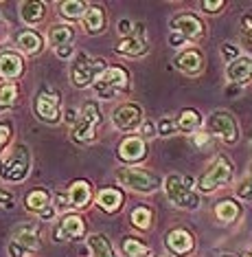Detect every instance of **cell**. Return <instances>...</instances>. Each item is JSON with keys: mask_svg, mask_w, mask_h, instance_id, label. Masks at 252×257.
I'll return each instance as SVG.
<instances>
[{"mask_svg": "<svg viewBox=\"0 0 252 257\" xmlns=\"http://www.w3.org/2000/svg\"><path fill=\"white\" fill-rule=\"evenodd\" d=\"M221 257H235V255H221Z\"/></svg>", "mask_w": 252, "mask_h": 257, "instance_id": "50", "label": "cell"}, {"mask_svg": "<svg viewBox=\"0 0 252 257\" xmlns=\"http://www.w3.org/2000/svg\"><path fill=\"white\" fill-rule=\"evenodd\" d=\"M84 233H86L84 218L77 213H66L62 215V220L53 229V237H55V242H75V239L84 237Z\"/></svg>", "mask_w": 252, "mask_h": 257, "instance_id": "10", "label": "cell"}, {"mask_svg": "<svg viewBox=\"0 0 252 257\" xmlns=\"http://www.w3.org/2000/svg\"><path fill=\"white\" fill-rule=\"evenodd\" d=\"M245 257H252V246H250L248 250H245Z\"/></svg>", "mask_w": 252, "mask_h": 257, "instance_id": "48", "label": "cell"}, {"mask_svg": "<svg viewBox=\"0 0 252 257\" xmlns=\"http://www.w3.org/2000/svg\"><path fill=\"white\" fill-rule=\"evenodd\" d=\"M232 176H235V165H232V163L228 161L224 154H221V156L215 159L213 165H210L206 172L197 178L195 185H197V189H200V191H204V194H210V191L230 185Z\"/></svg>", "mask_w": 252, "mask_h": 257, "instance_id": "5", "label": "cell"}, {"mask_svg": "<svg viewBox=\"0 0 252 257\" xmlns=\"http://www.w3.org/2000/svg\"><path fill=\"white\" fill-rule=\"evenodd\" d=\"M88 248H90L92 257H116L110 239L101 235V233H92V235L88 237Z\"/></svg>", "mask_w": 252, "mask_h": 257, "instance_id": "27", "label": "cell"}, {"mask_svg": "<svg viewBox=\"0 0 252 257\" xmlns=\"http://www.w3.org/2000/svg\"><path fill=\"white\" fill-rule=\"evenodd\" d=\"M130 220L136 229L147 231V229H151V222H154V211H151L149 207H145V204H138V207L132 209Z\"/></svg>", "mask_w": 252, "mask_h": 257, "instance_id": "32", "label": "cell"}, {"mask_svg": "<svg viewBox=\"0 0 252 257\" xmlns=\"http://www.w3.org/2000/svg\"><path fill=\"white\" fill-rule=\"evenodd\" d=\"M18 97H20V86H18L16 81H5V84H0V112L14 108L18 103Z\"/></svg>", "mask_w": 252, "mask_h": 257, "instance_id": "29", "label": "cell"}, {"mask_svg": "<svg viewBox=\"0 0 252 257\" xmlns=\"http://www.w3.org/2000/svg\"><path fill=\"white\" fill-rule=\"evenodd\" d=\"M20 16H22V22L29 27H35L44 20L46 16V5L44 3H35V0H29V3H22L20 7Z\"/></svg>", "mask_w": 252, "mask_h": 257, "instance_id": "23", "label": "cell"}, {"mask_svg": "<svg viewBox=\"0 0 252 257\" xmlns=\"http://www.w3.org/2000/svg\"><path fill=\"white\" fill-rule=\"evenodd\" d=\"M175 132H178V127H175V116H162V119L158 121V134H160V137H171Z\"/></svg>", "mask_w": 252, "mask_h": 257, "instance_id": "35", "label": "cell"}, {"mask_svg": "<svg viewBox=\"0 0 252 257\" xmlns=\"http://www.w3.org/2000/svg\"><path fill=\"white\" fill-rule=\"evenodd\" d=\"M173 64L178 71H182L184 75H191L193 77V75H200L204 71V55L197 49H184L175 55Z\"/></svg>", "mask_w": 252, "mask_h": 257, "instance_id": "13", "label": "cell"}, {"mask_svg": "<svg viewBox=\"0 0 252 257\" xmlns=\"http://www.w3.org/2000/svg\"><path fill=\"white\" fill-rule=\"evenodd\" d=\"M22 73H25V60H22V55L11 53V51L0 53V77L11 81V79H18Z\"/></svg>", "mask_w": 252, "mask_h": 257, "instance_id": "17", "label": "cell"}, {"mask_svg": "<svg viewBox=\"0 0 252 257\" xmlns=\"http://www.w3.org/2000/svg\"><path fill=\"white\" fill-rule=\"evenodd\" d=\"M237 196L241 198V200H252V174H248V176L241 180V185L237 187Z\"/></svg>", "mask_w": 252, "mask_h": 257, "instance_id": "36", "label": "cell"}, {"mask_svg": "<svg viewBox=\"0 0 252 257\" xmlns=\"http://www.w3.org/2000/svg\"><path fill=\"white\" fill-rule=\"evenodd\" d=\"M29 172H31V152L25 143H18L0 159V178L7 183H22Z\"/></svg>", "mask_w": 252, "mask_h": 257, "instance_id": "1", "label": "cell"}, {"mask_svg": "<svg viewBox=\"0 0 252 257\" xmlns=\"http://www.w3.org/2000/svg\"><path fill=\"white\" fill-rule=\"evenodd\" d=\"M221 55H224L226 62H232V60H237L239 57V49L235 44H230V42H224L221 44Z\"/></svg>", "mask_w": 252, "mask_h": 257, "instance_id": "38", "label": "cell"}, {"mask_svg": "<svg viewBox=\"0 0 252 257\" xmlns=\"http://www.w3.org/2000/svg\"><path fill=\"white\" fill-rule=\"evenodd\" d=\"M116 180L127 187L132 191H138V194H151L160 187V178L156 174H151L149 169L143 167H121L116 169Z\"/></svg>", "mask_w": 252, "mask_h": 257, "instance_id": "6", "label": "cell"}, {"mask_svg": "<svg viewBox=\"0 0 252 257\" xmlns=\"http://www.w3.org/2000/svg\"><path fill=\"white\" fill-rule=\"evenodd\" d=\"M112 121L121 132H132L143 123V110H140L138 103H121L114 110Z\"/></svg>", "mask_w": 252, "mask_h": 257, "instance_id": "12", "label": "cell"}, {"mask_svg": "<svg viewBox=\"0 0 252 257\" xmlns=\"http://www.w3.org/2000/svg\"><path fill=\"white\" fill-rule=\"evenodd\" d=\"M73 53H75L73 46H62V49H55V55L62 57V60H68V57L73 55Z\"/></svg>", "mask_w": 252, "mask_h": 257, "instance_id": "46", "label": "cell"}, {"mask_svg": "<svg viewBox=\"0 0 252 257\" xmlns=\"http://www.w3.org/2000/svg\"><path fill=\"white\" fill-rule=\"evenodd\" d=\"M241 36H243L245 49L252 53V14H243L241 16Z\"/></svg>", "mask_w": 252, "mask_h": 257, "instance_id": "34", "label": "cell"}, {"mask_svg": "<svg viewBox=\"0 0 252 257\" xmlns=\"http://www.w3.org/2000/svg\"><path fill=\"white\" fill-rule=\"evenodd\" d=\"M92 90L99 99H114L123 95V92L130 90V73L121 66H110L101 73L95 84H92Z\"/></svg>", "mask_w": 252, "mask_h": 257, "instance_id": "4", "label": "cell"}, {"mask_svg": "<svg viewBox=\"0 0 252 257\" xmlns=\"http://www.w3.org/2000/svg\"><path fill=\"white\" fill-rule=\"evenodd\" d=\"M208 130L224 141L226 145H235L239 141V123L226 110H215L208 119Z\"/></svg>", "mask_w": 252, "mask_h": 257, "instance_id": "9", "label": "cell"}, {"mask_svg": "<svg viewBox=\"0 0 252 257\" xmlns=\"http://www.w3.org/2000/svg\"><path fill=\"white\" fill-rule=\"evenodd\" d=\"M158 257H171V255H158Z\"/></svg>", "mask_w": 252, "mask_h": 257, "instance_id": "49", "label": "cell"}, {"mask_svg": "<svg viewBox=\"0 0 252 257\" xmlns=\"http://www.w3.org/2000/svg\"><path fill=\"white\" fill-rule=\"evenodd\" d=\"M132 36H134V38H138V40H145V36H147V29H145L143 22H136V25H134Z\"/></svg>", "mask_w": 252, "mask_h": 257, "instance_id": "45", "label": "cell"}, {"mask_svg": "<svg viewBox=\"0 0 252 257\" xmlns=\"http://www.w3.org/2000/svg\"><path fill=\"white\" fill-rule=\"evenodd\" d=\"M169 44L175 46V49H182V51H184V46L189 44V40L182 38L180 33H171V36H169Z\"/></svg>", "mask_w": 252, "mask_h": 257, "instance_id": "41", "label": "cell"}, {"mask_svg": "<svg viewBox=\"0 0 252 257\" xmlns=\"http://www.w3.org/2000/svg\"><path fill=\"white\" fill-rule=\"evenodd\" d=\"M60 106H62L60 92H53L51 88L40 90L33 99L35 116H38L40 121H44V123H60V119H62Z\"/></svg>", "mask_w": 252, "mask_h": 257, "instance_id": "8", "label": "cell"}, {"mask_svg": "<svg viewBox=\"0 0 252 257\" xmlns=\"http://www.w3.org/2000/svg\"><path fill=\"white\" fill-rule=\"evenodd\" d=\"M224 7H226L224 0H215V3H213V0H202V3H200V9L206 11V14H219Z\"/></svg>", "mask_w": 252, "mask_h": 257, "instance_id": "37", "label": "cell"}, {"mask_svg": "<svg viewBox=\"0 0 252 257\" xmlns=\"http://www.w3.org/2000/svg\"><path fill=\"white\" fill-rule=\"evenodd\" d=\"M95 137H97V125H90V123H86V121H81V119L73 125V130H70V139H73L75 143H79V145H86V143L95 141Z\"/></svg>", "mask_w": 252, "mask_h": 257, "instance_id": "30", "label": "cell"}, {"mask_svg": "<svg viewBox=\"0 0 252 257\" xmlns=\"http://www.w3.org/2000/svg\"><path fill=\"white\" fill-rule=\"evenodd\" d=\"M191 143H193V148L204 150V148H206V145L210 143V134H206V132H197V134H193V137H191Z\"/></svg>", "mask_w": 252, "mask_h": 257, "instance_id": "39", "label": "cell"}, {"mask_svg": "<svg viewBox=\"0 0 252 257\" xmlns=\"http://www.w3.org/2000/svg\"><path fill=\"white\" fill-rule=\"evenodd\" d=\"M140 134H143V139L156 137V125L151 123V121H143V123H140Z\"/></svg>", "mask_w": 252, "mask_h": 257, "instance_id": "42", "label": "cell"}, {"mask_svg": "<svg viewBox=\"0 0 252 257\" xmlns=\"http://www.w3.org/2000/svg\"><path fill=\"white\" fill-rule=\"evenodd\" d=\"M75 40V29L68 25H55L49 29V42L53 49H62V46H70Z\"/></svg>", "mask_w": 252, "mask_h": 257, "instance_id": "26", "label": "cell"}, {"mask_svg": "<svg viewBox=\"0 0 252 257\" xmlns=\"http://www.w3.org/2000/svg\"><path fill=\"white\" fill-rule=\"evenodd\" d=\"M25 207L29 209L31 213H42V211H46V209L51 207V194L46 189H31L27 194V198H25Z\"/></svg>", "mask_w": 252, "mask_h": 257, "instance_id": "24", "label": "cell"}, {"mask_svg": "<svg viewBox=\"0 0 252 257\" xmlns=\"http://www.w3.org/2000/svg\"><path fill=\"white\" fill-rule=\"evenodd\" d=\"M66 121H68L70 125L77 123V121H79V112H77V110H75V108H68V110H66Z\"/></svg>", "mask_w": 252, "mask_h": 257, "instance_id": "47", "label": "cell"}, {"mask_svg": "<svg viewBox=\"0 0 252 257\" xmlns=\"http://www.w3.org/2000/svg\"><path fill=\"white\" fill-rule=\"evenodd\" d=\"M88 5L81 3V0H66V3H60V16L64 20H81L86 16Z\"/></svg>", "mask_w": 252, "mask_h": 257, "instance_id": "33", "label": "cell"}, {"mask_svg": "<svg viewBox=\"0 0 252 257\" xmlns=\"http://www.w3.org/2000/svg\"><path fill=\"white\" fill-rule=\"evenodd\" d=\"M123 204V191L116 187H103L97 194V207L105 213H116Z\"/></svg>", "mask_w": 252, "mask_h": 257, "instance_id": "20", "label": "cell"}, {"mask_svg": "<svg viewBox=\"0 0 252 257\" xmlns=\"http://www.w3.org/2000/svg\"><path fill=\"white\" fill-rule=\"evenodd\" d=\"M250 174H252V165H250Z\"/></svg>", "mask_w": 252, "mask_h": 257, "instance_id": "51", "label": "cell"}, {"mask_svg": "<svg viewBox=\"0 0 252 257\" xmlns=\"http://www.w3.org/2000/svg\"><path fill=\"white\" fill-rule=\"evenodd\" d=\"M226 79L230 81V84H248V81L252 79V60L250 57H241L239 55L237 60L228 62L226 66Z\"/></svg>", "mask_w": 252, "mask_h": 257, "instance_id": "16", "label": "cell"}, {"mask_svg": "<svg viewBox=\"0 0 252 257\" xmlns=\"http://www.w3.org/2000/svg\"><path fill=\"white\" fill-rule=\"evenodd\" d=\"M92 198V187L88 180H75L68 189V207L73 209H84L88 207Z\"/></svg>", "mask_w": 252, "mask_h": 257, "instance_id": "19", "label": "cell"}, {"mask_svg": "<svg viewBox=\"0 0 252 257\" xmlns=\"http://www.w3.org/2000/svg\"><path fill=\"white\" fill-rule=\"evenodd\" d=\"M171 29L173 33H180L182 38H186L191 42V40H200L204 38V22L197 18V16L193 14H178L171 18Z\"/></svg>", "mask_w": 252, "mask_h": 257, "instance_id": "11", "label": "cell"}, {"mask_svg": "<svg viewBox=\"0 0 252 257\" xmlns=\"http://www.w3.org/2000/svg\"><path fill=\"white\" fill-rule=\"evenodd\" d=\"M16 44H18V49H20L22 53L38 55V53H42V49H44V38L40 36L38 31H33V29H25V31L18 33Z\"/></svg>", "mask_w": 252, "mask_h": 257, "instance_id": "18", "label": "cell"}, {"mask_svg": "<svg viewBox=\"0 0 252 257\" xmlns=\"http://www.w3.org/2000/svg\"><path fill=\"white\" fill-rule=\"evenodd\" d=\"M191 185H193L191 178H180V176H175V174L167 176L165 191H167L169 200L180 209H197L200 207V196L191 189Z\"/></svg>", "mask_w": 252, "mask_h": 257, "instance_id": "7", "label": "cell"}, {"mask_svg": "<svg viewBox=\"0 0 252 257\" xmlns=\"http://www.w3.org/2000/svg\"><path fill=\"white\" fill-rule=\"evenodd\" d=\"M147 156V143L140 137H127L119 145V159L123 163H138Z\"/></svg>", "mask_w": 252, "mask_h": 257, "instance_id": "14", "label": "cell"}, {"mask_svg": "<svg viewBox=\"0 0 252 257\" xmlns=\"http://www.w3.org/2000/svg\"><path fill=\"white\" fill-rule=\"evenodd\" d=\"M0 207H7V209L14 207V196H11L9 191H3V189H0Z\"/></svg>", "mask_w": 252, "mask_h": 257, "instance_id": "44", "label": "cell"}, {"mask_svg": "<svg viewBox=\"0 0 252 257\" xmlns=\"http://www.w3.org/2000/svg\"><path fill=\"white\" fill-rule=\"evenodd\" d=\"M175 127H178L180 132H184V134L200 132V127H202V114L197 112V110H193V108H186V110H182V112L175 116Z\"/></svg>", "mask_w": 252, "mask_h": 257, "instance_id": "22", "label": "cell"}, {"mask_svg": "<svg viewBox=\"0 0 252 257\" xmlns=\"http://www.w3.org/2000/svg\"><path fill=\"white\" fill-rule=\"evenodd\" d=\"M239 213H241V209H239V204L235 200H221L217 207H215V218H217L221 224L235 222L239 218Z\"/></svg>", "mask_w": 252, "mask_h": 257, "instance_id": "31", "label": "cell"}, {"mask_svg": "<svg viewBox=\"0 0 252 257\" xmlns=\"http://www.w3.org/2000/svg\"><path fill=\"white\" fill-rule=\"evenodd\" d=\"M121 250L125 257H154V253H151V248L147 244H143L140 239L132 237V235L121 239Z\"/></svg>", "mask_w": 252, "mask_h": 257, "instance_id": "28", "label": "cell"}, {"mask_svg": "<svg viewBox=\"0 0 252 257\" xmlns=\"http://www.w3.org/2000/svg\"><path fill=\"white\" fill-rule=\"evenodd\" d=\"M132 29H134V22H130V20H121L119 22V33H121L123 38L132 36Z\"/></svg>", "mask_w": 252, "mask_h": 257, "instance_id": "43", "label": "cell"}, {"mask_svg": "<svg viewBox=\"0 0 252 257\" xmlns=\"http://www.w3.org/2000/svg\"><path fill=\"white\" fill-rule=\"evenodd\" d=\"M167 248L171 250L173 255H189L193 248H195V239H193V235L186 229H173L169 231L167 235Z\"/></svg>", "mask_w": 252, "mask_h": 257, "instance_id": "15", "label": "cell"}, {"mask_svg": "<svg viewBox=\"0 0 252 257\" xmlns=\"http://www.w3.org/2000/svg\"><path fill=\"white\" fill-rule=\"evenodd\" d=\"M81 25H84L88 36H99L105 29V11L99 7V5H90L86 9V16L81 18Z\"/></svg>", "mask_w": 252, "mask_h": 257, "instance_id": "21", "label": "cell"}, {"mask_svg": "<svg viewBox=\"0 0 252 257\" xmlns=\"http://www.w3.org/2000/svg\"><path fill=\"white\" fill-rule=\"evenodd\" d=\"M40 248H42V235H40L38 224H31V222L18 224L7 244L9 257H27L29 253H38Z\"/></svg>", "mask_w": 252, "mask_h": 257, "instance_id": "3", "label": "cell"}, {"mask_svg": "<svg viewBox=\"0 0 252 257\" xmlns=\"http://www.w3.org/2000/svg\"><path fill=\"white\" fill-rule=\"evenodd\" d=\"M9 139H11V125L9 123H0V152L7 148Z\"/></svg>", "mask_w": 252, "mask_h": 257, "instance_id": "40", "label": "cell"}, {"mask_svg": "<svg viewBox=\"0 0 252 257\" xmlns=\"http://www.w3.org/2000/svg\"><path fill=\"white\" fill-rule=\"evenodd\" d=\"M114 51L119 55H130V57H138L143 53H147V42L145 40H138L134 36H127V38H121L119 44L114 46Z\"/></svg>", "mask_w": 252, "mask_h": 257, "instance_id": "25", "label": "cell"}, {"mask_svg": "<svg viewBox=\"0 0 252 257\" xmlns=\"http://www.w3.org/2000/svg\"><path fill=\"white\" fill-rule=\"evenodd\" d=\"M108 68L103 57H90L88 53H77L75 62L70 64V79L77 88H88L101 77V73Z\"/></svg>", "mask_w": 252, "mask_h": 257, "instance_id": "2", "label": "cell"}]
</instances>
